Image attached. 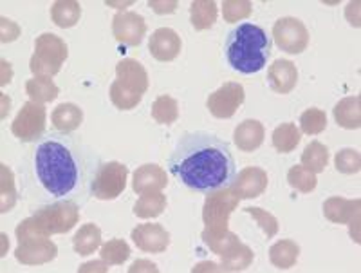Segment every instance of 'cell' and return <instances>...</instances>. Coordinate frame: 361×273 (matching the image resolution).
I'll return each instance as SVG.
<instances>
[{
  "label": "cell",
  "mask_w": 361,
  "mask_h": 273,
  "mask_svg": "<svg viewBox=\"0 0 361 273\" xmlns=\"http://www.w3.org/2000/svg\"><path fill=\"white\" fill-rule=\"evenodd\" d=\"M99 163V157L74 136L56 131L40 138L29 156L31 181L42 194L38 199L83 205Z\"/></svg>",
  "instance_id": "obj_1"
},
{
  "label": "cell",
  "mask_w": 361,
  "mask_h": 273,
  "mask_svg": "<svg viewBox=\"0 0 361 273\" xmlns=\"http://www.w3.org/2000/svg\"><path fill=\"white\" fill-rule=\"evenodd\" d=\"M169 170L180 185L199 194L226 190L237 176L230 145L206 131H192L179 138L170 156Z\"/></svg>",
  "instance_id": "obj_2"
},
{
  "label": "cell",
  "mask_w": 361,
  "mask_h": 273,
  "mask_svg": "<svg viewBox=\"0 0 361 273\" xmlns=\"http://www.w3.org/2000/svg\"><path fill=\"white\" fill-rule=\"evenodd\" d=\"M273 51V40L260 25L238 24L228 33L224 42L226 62L235 73L257 75L267 66Z\"/></svg>",
  "instance_id": "obj_3"
},
{
  "label": "cell",
  "mask_w": 361,
  "mask_h": 273,
  "mask_svg": "<svg viewBox=\"0 0 361 273\" xmlns=\"http://www.w3.org/2000/svg\"><path fill=\"white\" fill-rule=\"evenodd\" d=\"M66 59V42L53 33H44L35 42V54L29 67L37 78H51L60 71Z\"/></svg>",
  "instance_id": "obj_4"
},
{
  "label": "cell",
  "mask_w": 361,
  "mask_h": 273,
  "mask_svg": "<svg viewBox=\"0 0 361 273\" xmlns=\"http://www.w3.org/2000/svg\"><path fill=\"white\" fill-rule=\"evenodd\" d=\"M33 219L40 226L45 236L51 233L69 232L71 228L78 221V205L73 201H58L38 208L35 212Z\"/></svg>",
  "instance_id": "obj_5"
},
{
  "label": "cell",
  "mask_w": 361,
  "mask_h": 273,
  "mask_svg": "<svg viewBox=\"0 0 361 273\" xmlns=\"http://www.w3.org/2000/svg\"><path fill=\"white\" fill-rule=\"evenodd\" d=\"M128 169L118 162L99 163L96 170L94 181L90 186V195H94L99 201H109L121 195L127 186Z\"/></svg>",
  "instance_id": "obj_6"
},
{
  "label": "cell",
  "mask_w": 361,
  "mask_h": 273,
  "mask_svg": "<svg viewBox=\"0 0 361 273\" xmlns=\"http://www.w3.org/2000/svg\"><path fill=\"white\" fill-rule=\"evenodd\" d=\"M45 131V107L42 104L27 102L22 105L20 112L11 123L13 136L24 143L38 141Z\"/></svg>",
  "instance_id": "obj_7"
},
{
  "label": "cell",
  "mask_w": 361,
  "mask_h": 273,
  "mask_svg": "<svg viewBox=\"0 0 361 273\" xmlns=\"http://www.w3.org/2000/svg\"><path fill=\"white\" fill-rule=\"evenodd\" d=\"M276 46L289 54H300L309 44V31L304 22L295 17H283L273 25Z\"/></svg>",
  "instance_id": "obj_8"
},
{
  "label": "cell",
  "mask_w": 361,
  "mask_h": 273,
  "mask_svg": "<svg viewBox=\"0 0 361 273\" xmlns=\"http://www.w3.org/2000/svg\"><path fill=\"white\" fill-rule=\"evenodd\" d=\"M244 87L240 83L228 82L217 91L212 92L206 102V107L212 112V116L221 118V120H228L237 112V109L244 104Z\"/></svg>",
  "instance_id": "obj_9"
},
{
  "label": "cell",
  "mask_w": 361,
  "mask_h": 273,
  "mask_svg": "<svg viewBox=\"0 0 361 273\" xmlns=\"http://www.w3.org/2000/svg\"><path fill=\"white\" fill-rule=\"evenodd\" d=\"M145 31H147L145 18L134 11H119L112 18V33H114L116 40L125 46H140Z\"/></svg>",
  "instance_id": "obj_10"
},
{
  "label": "cell",
  "mask_w": 361,
  "mask_h": 273,
  "mask_svg": "<svg viewBox=\"0 0 361 273\" xmlns=\"http://www.w3.org/2000/svg\"><path fill=\"white\" fill-rule=\"evenodd\" d=\"M135 246L148 253H161L169 248L170 233L161 224H140L132 230Z\"/></svg>",
  "instance_id": "obj_11"
},
{
  "label": "cell",
  "mask_w": 361,
  "mask_h": 273,
  "mask_svg": "<svg viewBox=\"0 0 361 273\" xmlns=\"http://www.w3.org/2000/svg\"><path fill=\"white\" fill-rule=\"evenodd\" d=\"M148 49H150V54L154 59L159 60V62H172L180 53L179 35L170 28H159L150 37Z\"/></svg>",
  "instance_id": "obj_12"
},
{
  "label": "cell",
  "mask_w": 361,
  "mask_h": 273,
  "mask_svg": "<svg viewBox=\"0 0 361 273\" xmlns=\"http://www.w3.org/2000/svg\"><path fill=\"white\" fill-rule=\"evenodd\" d=\"M298 82V71L289 60H275L273 66L267 69V83L279 95H289L296 87Z\"/></svg>",
  "instance_id": "obj_13"
},
{
  "label": "cell",
  "mask_w": 361,
  "mask_h": 273,
  "mask_svg": "<svg viewBox=\"0 0 361 273\" xmlns=\"http://www.w3.org/2000/svg\"><path fill=\"white\" fill-rule=\"evenodd\" d=\"M116 75H118V82L127 87L128 91L137 92V95H145L148 89V75L145 67L141 66L137 60L125 59L116 66Z\"/></svg>",
  "instance_id": "obj_14"
},
{
  "label": "cell",
  "mask_w": 361,
  "mask_h": 273,
  "mask_svg": "<svg viewBox=\"0 0 361 273\" xmlns=\"http://www.w3.org/2000/svg\"><path fill=\"white\" fill-rule=\"evenodd\" d=\"M267 186V176L264 170L255 169V166H250V169H244L240 174H238V179L233 181V194L235 198L238 199H251V198H259Z\"/></svg>",
  "instance_id": "obj_15"
},
{
  "label": "cell",
  "mask_w": 361,
  "mask_h": 273,
  "mask_svg": "<svg viewBox=\"0 0 361 273\" xmlns=\"http://www.w3.org/2000/svg\"><path fill=\"white\" fill-rule=\"evenodd\" d=\"M166 174L157 165H143L135 170L132 188L137 194H154L166 186Z\"/></svg>",
  "instance_id": "obj_16"
},
{
  "label": "cell",
  "mask_w": 361,
  "mask_h": 273,
  "mask_svg": "<svg viewBox=\"0 0 361 273\" xmlns=\"http://www.w3.org/2000/svg\"><path fill=\"white\" fill-rule=\"evenodd\" d=\"M235 145L243 152H253L264 143V127L257 120H244L235 128Z\"/></svg>",
  "instance_id": "obj_17"
},
{
  "label": "cell",
  "mask_w": 361,
  "mask_h": 273,
  "mask_svg": "<svg viewBox=\"0 0 361 273\" xmlns=\"http://www.w3.org/2000/svg\"><path fill=\"white\" fill-rule=\"evenodd\" d=\"M51 121H53L54 128L58 133L71 134L82 125L83 112L78 105L74 104H62L58 105L51 114Z\"/></svg>",
  "instance_id": "obj_18"
},
{
  "label": "cell",
  "mask_w": 361,
  "mask_h": 273,
  "mask_svg": "<svg viewBox=\"0 0 361 273\" xmlns=\"http://www.w3.org/2000/svg\"><path fill=\"white\" fill-rule=\"evenodd\" d=\"M361 98L360 96H350V98L341 99L334 107V120L343 128H360L361 125Z\"/></svg>",
  "instance_id": "obj_19"
},
{
  "label": "cell",
  "mask_w": 361,
  "mask_h": 273,
  "mask_svg": "<svg viewBox=\"0 0 361 273\" xmlns=\"http://www.w3.org/2000/svg\"><path fill=\"white\" fill-rule=\"evenodd\" d=\"M99 244H102V232L92 223L83 224L73 239L74 252L78 253V255H90V253H94L99 248Z\"/></svg>",
  "instance_id": "obj_20"
},
{
  "label": "cell",
  "mask_w": 361,
  "mask_h": 273,
  "mask_svg": "<svg viewBox=\"0 0 361 273\" xmlns=\"http://www.w3.org/2000/svg\"><path fill=\"white\" fill-rule=\"evenodd\" d=\"M80 15H82V8L74 0H58L51 8V18L58 28H63V30L78 24Z\"/></svg>",
  "instance_id": "obj_21"
},
{
  "label": "cell",
  "mask_w": 361,
  "mask_h": 273,
  "mask_svg": "<svg viewBox=\"0 0 361 273\" xmlns=\"http://www.w3.org/2000/svg\"><path fill=\"white\" fill-rule=\"evenodd\" d=\"M300 140H302V133L296 128L295 123H282L273 133V147L282 154L293 152Z\"/></svg>",
  "instance_id": "obj_22"
},
{
  "label": "cell",
  "mask_w": 361,
  "mask_h": 273,
  "mask_svg": "<svg viewBox=\"0 0 361 273\" xmlns=\"http://www.w3.org/2000/svg\"><path fill=\"white\" fill-rule=\"evenodd\" d=\"M327 163H329L327 147L322 145L320 141H311V143L304 149V154H302V166H305L307 170L318 174V172H324Z\"/></svg>",
  "instance_id": "obj_23"
},
{
  "label": "cell",
  "mask_w": 361,
  "mask_h": 273,
  "mask_svg": "<svg viewBox=\"0 0 361 273\" xmlns=\"http://www.w3.org/2000/svg\"><path fill=\"white\" fill-rule=\"evenodd\" d=\"M25 91L35 104H47L58 96V87L51 78H33L25 83Z\"/></svg>",
  "instance_id": "obj_24"
},
{
  "label": "cell",
  "mask_w": 361,
  "mask_h": 273,
  "mask_svg": "<svg viewBox=\"0 0 361 273\" xmlns=\"http://www.w3.org/2000/svg\"><path fill=\"white\" fill-rule=\"evenodd\" d=\"M300 248L293 241H280L275 246H271L269 250V259L271 262L280 269H288L298 259Z\"/></svg>",
  "instance_id": "obj_25"
},
{
  "label": "cell",
  "mask_w": 361,
  "mask_h": 273,
  "mask_svg": "<svg viewBox=\"0 0 361 273\" xmlns=\"http://www.w3.org/2000/svg\"><path fill=\"white\" fill-rule=\"evenodd\" d=\"M190 13H192V24L195 30H208L217 18V4L208 0H199V2H193Z\"/></svg>",
  "instance_id": "obj_26"
},
{
  "label": "cell",
  "mask_w": 361,
  "mask_h": 273,
  "mask_svg": "<svg viewBox=\"0 0 361 273\" xmlns=\"http://www.w3.org/2000/svg\"><path fill=\"white\" fill-rule=\"evenodd\" d=\"M164 207H166V198L159 192L154 194H143L141 199L135 203L134 214L141 219H150V217H157L163 214Z\"/></svg>",
  "instance_id": "obj_27"
},
{
  "label": "cell",
  "mask_w": 361,
  "mask_h": 273,
  "mask_svg": "<svg viewBox=\"0 0 361 273\" xmlns=\"http://www.w3.org/2000/svg\"><path fill=\"white\" fill-rule=\"evenodd\" d=\"M152 118L161 125L176 123L177 118H179V105L172 96H159L152 105Z\"/></svg>",
  "instance_id": "obj_28"
},
{
  "label": "cell",
  "mask_w": 361,
  "mask_h": 273,
  "mask_svg": "<svg viewBox=\"0 0 361 273\" xmlns=\"http://www.w3.org/2000/svg\"><path fill=\"white\" fill-rule=\"evenodd\" d=\"M99 255L107 265H123L130 257V248L123 239H112L103 244Z\"/></svg>",
  "instance_id": "obj_29"
},
{
  "label": "cell",
  "mask_w": 361,
  "mask_h": 273,
  "mask_svg": "<svg viewBox=\"0 0 361 273\" xmlns=\"http://www.w3.org/2000/svg\"><path fill=\"white\" fill-rule=\"evenodd\" d=\"M288 181L293 188L304 192V194H309V192H312L316 188V181H318V179H316L314 172L307 170L305 166L298 165L293 166L288 172Z\"/></svg>",
  "instance_id": "obj_30"
},
{
  "label": "cell",
  "mask_w": 361,
  "mask_h": 273,
  "mask_svg": "<svg viewBox=\"0 0 361 273\" xmlns=\"http://www.w3.org/2000/svg\"><path fill=\"white\" fill-rule=\"evenodd\" d=\"M300 127H302V133L309 136L320 134L327 128V116L320 109H307L300 118Z\"/></svg>",
  "instance_id": "obj_31"
},
{
  "label": "cell",
  "mask_w": 361,
  "mask_h": 273,
  "mask_svg": "<svg viewBox=\"0 0 361 273\" xmlns=\"http://www.w3.org/2000/svg\"><path fill=\"white\" fill-rule=\"evenodd\" d=\"M141 98H143V95L128 91V89L123 87L118 80L111 85L112 104H114L118 109H121V111H130V109H134L135 105L140 104Z\"/></svg>",
  "instance_id": "obj_32"
},
{
  "label": "cell",
  "mask_w": 361,
  "mask_h": 273,
  "mask_svg": "<svg viewBox=\"0 0 361 273\" xmlns=\"http://www.w3.org/2000/svg\"><path fill=\"white\" fill-rule=\"evenodd\" d=\"M334 165H336L338 172H341V174H356V172H360L361 166L360 152L354 149L340 150L334 157Z\"/></svg>",
  "instance_id": "obj_33"
},
{
  "label": "cell",
  "mask_w": 361,
  "mask_h": 273,
  "mask_svg": "<svg viewBox=\"0 0 361 273\" xmlns=\"http://www.w3.org/2000/svg\"><path fill=\"white\" fill-rule=\"evenodd\" d=\"M246 214H250L253 219H257V223L260 224V228L264 230L267 237H273L279 232V223L271 214H267L262 208H246Z\"/></svg>",
  "instance_id": "obj_34"
}]
</instances>
